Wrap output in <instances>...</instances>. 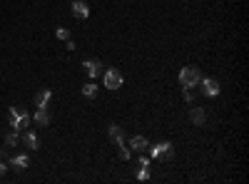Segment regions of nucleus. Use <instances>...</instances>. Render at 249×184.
Listing matches in <instances>:
<instances>
[{
    "instance_id": "obj_6",
    "label": "nucleus",
    "mask_w": 249,
    "mask_h": 184,
    "mask_svg": "<svg viewBox=\"0 0 249 184\" xmlns=\"http://www.w3.org/2000/svg\"><path fill=\"white\" fill-rule=\"evenodd\" d=\"M70 13H72L75 17H80V20H85V17H90V5L82 3V0H72Z\"/></svg>"
},
{
    "instance_id": "obj_17",
    "label": "nucleus",
    "mask_w": 249,
    "mask_h": 184,
    "mask_svg": "<svg viewBox=\"0 0 249 184\" xmlns=\"http://www.w3.org/2000/svg\"><path fill=\"white\" fill-rule=\"evenodd\" d=\"M117 147H120V159L127 162V159H130V154H132V152H130V147L124 145V142H122V145H117Z\"/></svg>"
},
{
    "instance_id": "obj_2",
    "label": "nucleus",
    "mask_w": 249,
    "mask_h": 184,
    "mask_svg": "<svg viewBox=\"0 0 249 184\" xmlns=\"http://www.w3.org/2000/svg\"><path fill=\"white\" fill-rule=\"evenodd\" d=\"M199 80H202V72H199V67H195V65H187V67H182V72H179V85L182 87H197L199 85Z\"/></svg>"
},
{
    "instance_id": "obj_19",
    "label": "nucleus",
    "mask_w": 249,
    "mask_h": 184,
    "mask_svg": "<svg viewBox=\"0 0 249 184\" xmlns=\"http://www.w3.org/2000/svg\"><path fill=\"white\" fill-rule=\"evenodd\" d=\"M137 179H140V182L150 179V169H147V167H140V172H137Z\"/></svg>"
},
{
    "instance_id": "obj_13",
    "label": "nucleus",
    "mask_w": 249,
    "mask_h": 184,
    "mask_svg": "<svg viewBox=\"0 0 249 184\" xmlns=\"http://www.w3.org/2000/svg\"><path fill=\"white\" fill-rule=\"evenodd\" d=\"M50 90H40L37 95H35V110L37 107H48V102H50Z\"/></svg>"
},
{
    "instance_id": "obj_18",
    "label": "nucleus",
    "mask_w": 249,
    "mask_h": 184,
    "mask_svg": "<svg viewBox=\"0 0 249 184\" xmlns=\"http://www.w3.org/2000/svg\"><path fill=\"white\" fill-rule=\"evenodd\" d=\"M55 35H57V40H62V43H65V40H70V30H68V28H57Z\"/></svg>"
},
{
    "instance_id": "obj_8",
    "label": "nucleus",
    "mask_w": 249,
    "mask_h": 184,
    "mask_svg": "<svg viewBox=\"0 0 249 184\" xmlns=\"http://www.w3.org/2000/svg\"><path fill=\"white\" fill-rule=\"evenodd\" d=\"M170 152H172V145H170L167 139H164V142H160V145H155V147H150V157H152V159H160V157H167Z\"/></svg>"
},
{
    "instance_id": "obj_23",
    "label": "nucleus",
    "mask_w": 249,
    "mask_h": 184,
    "mask_svg": "<svg viewBox=\"0 0 249 184\" xmlns=\"http://www.w3.org/2000/svg\"><path fill=\"white\" fill-rule=\"evenodd\" d=\"M3 157H8V147H0V159Z\"/></svg>"
},
{
    "instance_id": "obj_12",
    "label": "nucleus",
    "mask_w": 249,
    "mask_h": 184,
    "mask_svg": "<svg viewBox=\"0 0 249 184\" xmlns=\"http://www.w3.org/2000/svg\"><path fill=\"white\" fill-rule=\"evenodd\" d=\"M130 147H132L135 152H144V150L150 147V142L144 139L142 134H137V137H132V139H130Z\"/></svg>"
},
{
    "instance_id": "obj_11",
    "label": "nucleus",
    "mask_w": 249,
    "mask_h": 184,
    "mask_svg": "<svg viewBox=\"0 0 249 184\" xmlns=\"http://www.w3.org/2000/svg\"><path fill=\"white\" fill-rule=\"evenodd\" d=\"M204 119H207L204 110H202V107H197V105H192V107H190V122L199 127V125H204Z\"/></svg>"
},
{
    "instance_id": "obj_15",
    "label": "nucleus",
    "mask_w": 249,
    "mask_h": 184,
    "mask_svg": "<svg viewBox=\"0 0 249 184\" xmlns=\"http://www.w3.org/2000/svg\"><path fill=\"white\" fill-rule=\"evenodd\" d=\"M20 142V132H15V130H10L8 134H5V147H15Z\"/></svg>"
},
{
    "instance_id": "obj_5",
    "label": "nucleus",
    "mask_w": 249,
    "mask_h": 184,
    "mask_svg": "<svg viewBox=\"0 0 249 184\" xmlns=\"http://www.w3.org/2000/svg\"><path fill=\"white\" fill-rule=\"evenodd\" d=\"M82 67H85V72H88L90 80H97L102 75V63H100V60H85Z\"/></svg>"
},
{
    "instance_id": "obj_14",
    "label": "nucleus",
    "mask_w": 249,
    "mask_h": 184,
    "mask_svg": "<svg viewBox=\"0 0 249 184\" xmlns=\"http://www.w3.org/2000/svg\"><path fill=\"white\" fill-rule=\"evenodd\" d=\"M110 139L115 142V145H122L124 142V134H122V130L117 125H110Z\"/></svg>"
},
{
    "instance_id": "obj_16",
    "label": "nucleus",
    "mask_w": 249,
    "mask_h": 184,
    "mask_svg": "<svg viewBox=\"0 0 249 184\" xmlns=\"http://www.w3.org/2000/svg\"><path fill=\"white\" fill-rule=\"evenodd\" d=\"M82 95H85V97H97V85L95 83L82 85Z\"/></svg>"
},
{
    "instance_id": "obj_20",
    "label": "nucleus",
    "mask_w": 249,
    "mask_h": 184,
    "mask_svg": "<svg viewBox=\"0 0 249 184\" xmlns=\"http://www.w3.org/2000/svg\"><path fill=\"white\" fill-rule=\"evenodd\" d=\"M137 165H140V167H150V157H140Z\"/></svg>"
},
{
    "instance_id": "obj_22",
    "label": "nucleus",
    "mask_w": 249,
    "mask_h": 184,
    "mask_svg": "<svg viewBox=\"0 0 249 184\" xmlns=\"http://www.w3.org/2000/svg\"><path fill=\"white\" fill-rule=\"evenodd\" d=\"M65 50H75V43H72V40H65Z\"/></svg>"
},
{
    "instance_id": "obj_9",
    "label": "nucleus",
    "mask_w": 249,
    "mask_h": 184,
    "mask_svg": "<svg viewBox=\"0 0 249 184\" xmlns=\"http://www.w3.org/2000/svg\"><path fill=\"white\" fill-rule=\"evenodd\" d=\"M20 139H23V145L28 147V150H40V137L35 134V132H30V130H25L23 134H20Z\"/></svg>"
},
{
    "instance_id": "obj_4",
    "label": "nucleus",
    "mask_w": 249,
    "mask_h": 184,
    "mask_svg": "<svg viewBox=\"0 0 249 184\" xmlns=\"http://www.w3.org/2000/svg\"><path fill=\"white\" fill-rule=\"evenodd\" d=\"M105 87H107V90H120V87H122V75H120L115 67H110V70L105 72Z\"/></svg>"
},
{
    "instance_id": "obj_3",
    "label": "nucleus",
    "mask_w": 249,
    "mask_h": 184,
    "mask_svg": "<svg viewBox=\"0 0 249 184\" xmlns=\"http://www.w3.org/2000/svg\"><path fill=\"white\" fill-rule=\"evenodd\" d=\"M199 85H202V92H204L207 97H217V95L222 92V87H219V83H217L214 77H202Z\"/></svg>"
},
{
    "instance_id": "obj_1",
    "label": "nucleus",
    "mask_w": 249,
    "mask_h": 184,
    "mask_svg": "<svg viewBox=\"0 0 249 184\" xmlns=\"http://www.w3.org/2000/svg\"><path fill=\"white\" fill-rule=\"evenodd\" d=\"M8 119H10V127H13L15 132H25L28 125H30V112H28V110H15V107H10Z\"/></svg>"
},
{
    "instance_id": "obj_10",
    "label": "nucleus",
    "mask_w": 249,
    "mask_h": 184,
    "mask_svg": "<svg viewBox=\"0 0 249 184\" xmlns=\"http://www.w3.org/2000/svg\"><path fill=\"white\" fill-rule=\"evenodd\" d=\"M30 119H35L40 127H48V125H50V112H48V107H37L35 115H30Z\"/></svg>"
},
{
    "instance_id": "obj_7",
    "label": "nucleus",
    "mask_w": 249,
    "mask_h": 184,
    "mask_svg": "<svg viewBox=\"0 0 249 184\" xmlns=\"http://www.w3.org/2000/svg\"><path fill=\"white\" fill-rule=\"evenodd\" d=\"M8 167H13L15 172H25V169L30 167V159H28L25 154H18V157H10V159H8Z\"/></svg>"
},
{
    "instance_id": "obj_21",
    "label": "nucleus",
    "mask_w": 249,
    "mask_h": 184,
    "mask_svg": "<svg viewBox=\"0 0 249 184\" xmlns=\"http://www.w3.org/2000/svg\"><path fill=\"white\" fill-rule=\"evenodd\" d=\"M8 169H10V167L5 165V162H0V179H3V177H5V172H8Z\"/></svg>"
}]
</instances>
